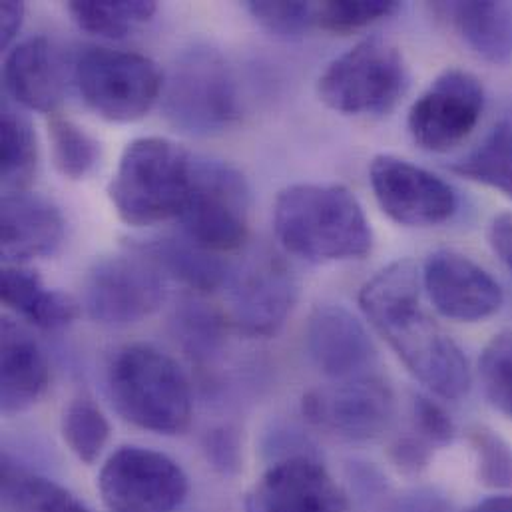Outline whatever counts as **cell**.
Returning a JSON list of instances; mask_svg holds the SVG:
<instances>
[{"label": "cell", "mask_w": 512, "mask_h": 512, "mask_svg": "<svg viewBox=\"0 0 512 512\" xmlns=\"http://www.w3.org/2000/svg\"><path fill=\"white\" fill-rule=\"evenodd\" d=\"M423 279L411 259H397L361 289L359 303L407 369L437 397L463 399L473 383L461 347L429 317L421 301Z\"/></svg>", "instance_id": "6da1fadb"}, {"label": "cell", "mask_w": 512, "mask_h": 512, "mask_svg": "<svg viewBox=\"0 0 512 512\" xmlns=\"http://www.w3.org/2000/svg\"><path fill=\"white\" fill-rule=\"evenodd\" d=\"M273 228L291 256L311 263L363 259L373 248L371 224L341 184H295L279 192Z\"/></svg>", "instance_id": "7a4b0ae2"}, {"label": "cell", "mask_w": 512, "mask_h": 512, "mask_svg": "<svg viewBox=\"0 0 512 512\" xmlns=\"http://www.w3.org/2000/svg\"><path fill=\"white\" fill-rule=\"evenodd\" d=\"M108 397L122 419L156 435H180L192 421V389L180 365L144 343L116 351L106 371Z\"/></svg>", "instance_id": "3957f363"}, {"label": "cell", "mask_w": 512, "mask_h": 512, "mask_svg": "<svg viewBox=\"0 0 512 512\" xmlns=\"http://www.w3.org/2000/svg\"><path fill=\"white\" fill-rule=\"evenodd\" d=\"M194 168L196 156L168 138L130 142L108 186L118 218L134 228L178 220L194 186Z\"/></svg>", "instance_id": "277c9868"}, {"label": "cell", "mask_w": 512, "mask_h": 512, "mask_svg": "<svg viewBox=\"0 0 512 512\" xmlns=\"http://www.w3.org/2000/svg\"><path fill=\"white\" fill-rule=\"evenodd\" d=\"M166 120L190 136H216L240 116V92L228 60L210 46L182 50L164 76Z\"/></svg>", "instance_id": "5b68a950"}, {"label": "cell", "mask_w": 512, "mask_h": 512, "mask_svg": "<svg viewBox=\"0 0 512 512\" xmlns=\"http://www.w3.org/2000/svg\"><path fill=\"white\" fill-rule=\"evenodd\" d=\"M407 66L399 48L371 36L337 56L319 76L325 106L347 116L387 114L407 90Z\"/></svg>", "instance_id": "8992f818"}, {"label": "cell", "mask_w": 512, "mask_h": 512, "mask_svg": "<svg viewBox=\"0 0 512 512\" xmlns=\"http://www.w3.org/2000/svg\"><path fill=\"white\" fill-rule=\"evenodd\" d=\"M74 82L84 104L108 122H136L162 96L164 74L144 54L88 48L74 64Z\"/></svg>", "instance_id": "52a82bcc"}, {"label": "cell", "mask_w": 512, "mask_h": 512, "mask_svg": "<svg viewBox=\"0 0 512 512\" xmlns=\"http://www.w3.org/2000/svg\"><path fill=\"white\" fill-rule=\"evenodd\" d=\"M178 222L184 238L208 252L242 248L250 232V188L242 172L196 156L194 186Z\"/></svg>", "instance_id": "ba28073f"}, {"label": "cell", "mask_w": 512, "mask_h": 512, "mask_svg": "<svg viewBox=\"0 0 512 512\" xmlns=\"http://www.w3.org/2000/svg\"><path fill=\"white\" fill-rule=\"evenodd\" d=\"M98 491L110 512H176L190 493V483L168 455L130 445L104 463Z\"/></svg>", "instance_id": "9c48e42d"}, {"label": "cell", "mask_w": 512, "mask_h": 512, "mask_svg": "<svg viewBox=\"0 0 512 512\" xmlns=\"http://www.w3.org/2000/svg\"><path fill=\"white\" fill-rule=\"evenodd\" d=\"M166 295V275L150 259L140 254L110 256L88 269L82 303L94 321L120 327L154 315Z\"/></svg>", "instance_id": "30bf717a"}, {"label": "cell", "mask_w": 512, "mask_h": 512, "mask_svg": "<svg viewBox=\"0 0 512 512\" xmlns=\"http://www.w3.org/2000/svg\"><path fill=\"white\" fill-rule=\"evenodd\" d=\"M305 419L335 437L367 443L393 425L397 403L393 389L375 375L333 381L311 389L301 403Z\"/></svg>", "instance_id": "8fae6325"}, {"label": "cell", "mask_w": 512, "mask_h": 512, "mask_svg": "<svg viewBox=\"0 0 512 512\" xmlns=\"http://www.w3.org/2000/svg\"><path fill=\"white\" fill-rule=\"evenodd\" d=\"M485 108L481 80L461 68H449L413 102L407 118L413 140L429 152H449L477 128Z\"/></svg>", "instance_id": "7c38bea8"}, {"label": "cell", "mask_w": 512, "mask_h": 512, "mask_svg": "<svg viewBox=\"0 0 512 512\" xmlns=\"http://www.w3.org/2000/svg\"><path fill=\"white\" fill-rule=\"evenodd\" d=\"M369 182L381 210L401 226H439L459 208L455 190L443 178L397 156H377L369 166Z\"/></svg>", "instance_id": "4fadbf2b"}, {"label": "cell", "mask_w": 512, "mask_h": 512, "mask_svg": "<svg viewBox=\"0 0 512 512\" xmlns=\"http://www.w3.org/2000/svg\"><path fill=\"white\" fill-rule=\"evenodd\" d=\"M297 291V279L281 257H250L230 277L234 325L250 337H273L291 315Z\"/></svg>", "instance_id": "5bb4252c"}, {"label": "cell", "mask_w": 512, "mask_h": 512, "mask_svg": "<svg viewBox=\"0 0 512 512\" xmlns=\"http://www.w3.org/2000/svg\"><path fill=\"white\" fill-rule=\"evenodd\" d=\"M423 287L435 309L453 321L477 323L495 315L503 305L497 279L471 257L439 250L427 257Z\"/></svg>", "instance_id": "9a60e30c"}, {"label": "cell", "mask_w": 512, "mask_h": 512, "mask_svg": "<svg viewBox=\"0 0 512 512\" xmlns=\"http://www.w3.org/2000/svg\"><path fill=\"white\" fill-rule=\"evenodd\" d=\"M246 512H349L341 487L309 455L271 465L246 499Z\"/></svg>", "instance_id": "2e32d148"}, {"label": "cell", "mask_w": 512, "mask_h": 512, "mask_svg": "<svg viewBox=\"0 0 512 512\" xmlns=\"http://www.w3.org/2000/svg\"><path fill=\"white\" fill-rule=\"evenodd\" d=\"M305 345L313 365L329 379L369 375L377 347L365 325L343 305H317L309 315Z\"/></svg>", "instance_id": "e0dca14e"}, {"label": "cell", "mask_w": 512, "mask_h": 512, "mask_svg": "<svg viewBox=\"0 0 512 512\" xmlns=\"http://www.w3.org/2000/svg\"><path fill=\"white\" fill-rule=\"evenodd\" d=\"M64 242L58 206L30 192H6L0 202V250L8 265L54 256Z\"/></svg>", "instance_id": "ac0fdd59"}, {"label": "cell", "mask_w": 512, "mask_h": 512, "mask_svg": "<svg viewBox=\"0 0 512 512\" xmlns=\"http://www.w3.org/2000/svg\"><path fill=\"white\" fill-rule=\"evenodd\" d=\"M6 92L24 108L54 114L64 100L66 60L46 36H34L12 48L2 68Z\"/></svg>", "instance_id": "d6986e66"}, {"label": "cell", "mask_w": 512, "mask_h": 512, "mask_svg": "<svg viewBox=\"0 0 512 512\" xmlns=\"http://www.w3.org/2000/svg\"><path fill=\"white\" fill-rule=\"evenodd\" d=\"M0 351L2 413H22L44 395L50 381L48 361L36 339L10 317L2 319Z\"/></svg>", "instance_id": "ffe728a7"}, {"label": "cell", "mask_w": 512, "mask_h": 512, "mask_svg": "<svg viewBox=\"0 0 512 512\" xmlns=\"http://www.w3.org/2000/svg\"><path fill=\"white\" fill-rule=\"evenodd\" d=\"M132 250L150 259L164 275H170L190 289L210 293L230 281V265L188 238H148L132 244Z\"/></svg>", "instance_id": "44dd1931"}, {"label": "cell", "mask_w": 512, "mask_h": 512, "mask_svg": "<svg viewBox=\"0 0 512 512\" xmlns=\"http://www.w3.org/2000/svg\"><path fill=\"white\" fill-rule=\"evenodd\" d=\"M2 301L32 325L58 331L74 323L80 315V305L64 291L48 289L42 279L20 265L2 269Z\"/></svg>", "instance_id": "7402d4cb"}, {"label": "cell", "mask_w": 512, "mask_h": 512, "mask_svg": "<svg viewBox=\"0 0 512 512\" xmlns=\"http://www.w3.org/2000/svg\"><path fill=\"white\" fill-rule=\"evenodd\" d=\"M443 10L483 60L497 66L511 62V2H451L443 4Z\"/></svg>", "instance_id": "603a6c76"}, {"label": "cell", "mask_w": 512, "mask_h": 512, "mask_svg": "<svg viewBox=\"0 0 512 512\" xmlns=\"http://www.w3.org/2000/svg\"><path fill=\"white\" fill-rule=\"evenodd\" d=\"M2 501L14 512H90L54 481L2 457Z\"/></svg>", "instance_id": "cb8c5ba5"}, {"label": "cell", "mask_w": 512, "mask_h": 512, "mask_svg": "<svg viewBox=\"0 0 512 512\" xmlns=\"http://www.w3.org/2000/svg\"><path fill=\"white\" fill-rule=\"evenodd\" d=\"M158 4L152 0H72L68 12L74 22L102 38L118 40L138 30L156 14Z\"/></svg>", "instance_id": "d4e9b609"}, {"label": "cell", "mask_w": 512, "mask_h": 512, "mask_svg": "<svg viewBox=\"0 0 512 512\" xmlns=\"http://www.w3.org/2000/svg\"><path fill=\"white\" fill-rule=\"evenodd\" d=\"M451 172L512 198V124H497L471 154L451 164Z\"/></svg>", "instance_id": "484cf974"}, {"label": "cell", "mask_w": 512, "mask_h": 512, "mask_svg": "<svg viewBox=\"0 0 512 512\" xmlns=\"http://www.w3.org/2000/svg\"><path fill=\"white\" fill-rule=\"evenodd\" d=\"M36 136L30 122L2 106L0 116V176L6 192H22L36 170Z\"/></svg>", "instance_id": "4316f807"}, {"label": "cell", "mask_w": 512, "mask_h": 512, "mask_svg": "<svg viewBox=\"0 0 512 512\" xmlns=\"http://www.w3.org/2000/svg\"><path fill=\"white\" fill-rule=\"evenodd\" d=\"M62 437L78 461L92 465L110 439V421L86 395L72 399L62 413Z\"/></svg>", "instance_id": "83f0119b"}, {"label": "cell", "mask_w": 512, "mask_h": 512, "mask_svg": "<svg viewBox=\"0 0 512 512\" xmlns=\"http://www.w3.org/2000/svg\"><path fill=\"white\" fill-rule=\"evenodd\" d=\"M48 138L52 162L60 176L68 180H82L94 170L100 158V146L76 122L52 116L48 124Z\"/></svg>", "instance_id": "f1b7e54d"}, {"label": "cell", "mask_w": 512, "mask_h": 512, "mask_svg": "<svg viewBox=\"0 0 512 512\" xmlns=\"http://www.w3.org/2000/svg\"><path fill=\"white\" fill-rule=\"evenodd\" d=\"M174 333L194 359L212 357L224 341V319L210 305L188 299L174 313Z\"/></svg>", "instance_id": "f546056e"}, {"label": "cell", "mask_w": 512, "mask_h": 512, "mask_svg": "<svg viewBox=\"0 0 512 512\" xmlns=\"http://www.w3.org/2000/svg\"><path fill=\"white\" fill-rule=\"evenodd\" d=\"M479 371L489 403L512 419V331H503L487 343Z\"/></svg>", "instance_id": "4dcf8cb0"}, {"label": "cell", "mask_w": 512, "mask_h": 512, "mask_svg": "<svg viewBox=\"0 0 512 512\" xmlns=\"http://www.w3.org/2000/svg\"><path fill=\"white\" fill-rule=\"evenodd\" d=\"M399 10L395 0H327L315 2V26L329 32H355Z\"/></svg>", "instance_id": "1f68e13d"}, {"label": "cell", "mask_w": 512, "mask_h": 512, "mask_svg": "<svg viewBox=\"0 0 512 512\" xmlns=\"http://www.w3.org/2000/svg\"><path fill=\"white\" fill-rule=\"evenodd\" d=\"M246 8L261 28L285 40L299 38L315 26V2L248 0Z\"/></svg>", "instance_id": "d6a6232c"}, {"label": "cell", "mask_w": 512, "mask_h": 512, "mask_svg": "<svg viewBox=\"0 0 512 512\" xmlns=\"http://www.w3.org/2000/svg\"><path fill=\"white\" fill-rule=\"evenodd\" d=\"M479 479L483 485L493 489H512V445L499 433L479 427L471 435Z\"/></svg>", "instance_id": "836d02e7"}, {"label": "cell", "mask_w": 512, "mask_h": 512, "mask_svg": "<svg viewBox=\"0 0 512 512\" xmlns=\"http://www.w3.org/2000/svg\"><path fill=\"white\" fill-rule=\"evenodd\" d=\"M411 417H413V433L421 437L431 447H443L453 443L457 435V427L451 415L435 401L415 395L411 401Z\"/></svg>", "instance_id": "e575fe53"}, {"label": "cell", "mask_w": 512, "mask_h": 512, "mask_svg": "<svg viewBox=\"0 0 512 512\" xmlns=\"http://www.w3.org/2000/svg\"><path fill=\"white\" fill-rule=\"evenodd\" d=\"M204 451L208 455V461H212V465L222 473H234L240 467L238 435L228 427L208 431Z\"/></svg>", "instance_id": "d590c367"}, {"label": "cell", "mask_w": 512, "mask_h": 512, "mask_svg": "<svg viewBox=\"0 0 512 512\" xmlns=\"http://www.w3.org/2000/svg\"><path fill=\"white\" fill-rule=\"evenodd\" d=\"M431 455L433 447L417 435L403 437L391 447V457L403 471H421L431 461Z\"/></svg>", "instance_id": "8d00e7d4"}, {"label": "cell", "mask_w": 512, "mask_h": 512, "mask_svg": "<svg viewBox=\"0 0 512 512\" xmlns=\"http://www.w3.org/2000/svg\"><path fill=\"white\" fill-rule=\"evenodd\" d=\"M489 244L495 254L505 261V265L512 269V212L501 214L491 222Z\"/></svg>", "instance_id": "74e56055"}, {"label": "cell", "mask_w": 512, "mask_h": 512, "mask_svg": "<svg viewBox=\"0 0 512 512\" xmlns=\"http://www.w3.org/2000/svg\"><path fill=\"white\" fill-rule=\"evenodd\" d=\"M24 4L22 2H2L0 4V42L2 48H8L10 42L18 36L24 22Z\"/></svg>", "instance_id": "f35d334b"}, {"label": "cell", "mask_w": 512, "mask_h": 512, "mask_svg": "<svg viewBox=\"0 0 512 512\" xmlns=\"http://www.w3.org/2000/svg\"><path fill=\"white\" fill-rule=\"evenodd\" d=\"M469 512H512V495L489 497Z\"/></svg>", "instance_id": "ab89813d"}, {"label": "cell", "mask_w": 512, "mask_h": 512, "mask_svg": "<svg viewBox=\"0 0 512 512\" xmlns=\"http://www.w3.org/2000/svg\"><path fill=\"white\" fill-rule=\"evenodd\" d=\"M417 512H445L441 511V509H437V507H421Z\"/></svg>", "instance_id": "60d3db41"}]
</instances>
